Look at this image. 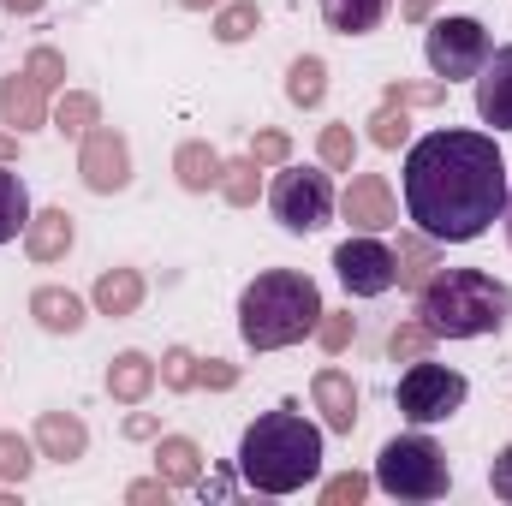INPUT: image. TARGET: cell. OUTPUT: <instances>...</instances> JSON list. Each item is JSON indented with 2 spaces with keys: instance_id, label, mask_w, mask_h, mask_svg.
<instances>
[{
  "instance_id": "cell-1",
  "label": "cell",
  "mask_w": 512,
  "mask_h": 506,
  "mask_svg": "<svg viewBox=\"0 0 512 506\" xmlns=\"http://www.w3.org/2000/svg\"><path fill=\"white\" fill-rule=\"evenodd\" d=\"M405 215L435 245H471L507 215V155L495 131L441 126L405 143Z\"/></svg>"
},
{
  "instance_id": "cell-2",
  "label": "cell",
  "mask_w": 512,
  "mask_h": 506,
  "mask_svg": "<svg viewBox=\"0 0 512 506\" xmlns=\"http://www.w3.org/2000/svg\"><path fill=\"white\" fill-rule=\"evenodd\" d=\"M322 447L328 429L310 423L292 399H280L274 411H262L239 435V477L256 495H298L322 477Z\"/></svg>"
},
{
  "instance_id": "cell-3",
  "label": "cell",
  "mask_w": 512,
  "mask_h": 506,
  "mask_svg": "<svg viewBox=\"0 0 512 506\" xmlns=\"http://www.w3.org/2000/svg\"><path fill=\"white\" fill-rule=\"evenodd\" d=\"M411 316L435 340H483L512 322V286L489 268H435L411 292Z\"/></svg>"
},
{
  "instance_id": "cell-4",
  "label": "cell",
  "mask_w": 512,
  "mask_h": 506,
  "mask_svg": "<svg viewBox=\"0 0 512 506\" xmlns=\"http://www.w3.org/2000/svg\"><path fill=\"white\" fill-rule=\"evenodd\" d=\"M322 310V286L304 268H262L239 292V340L251 352H286L316 334Z\"/></svg>"
},
{
  "instance_id": "cell-5",
  "label": "cell",
  "mask_w": 512,
  "mask_h": 506,
  "mask_svg": "<svg viewBox=\"0 0 512 506\" xmlns=\"http://www.w3.org/2000/svg\"><path fill=\"white\" fill-rule=\"evenodd\" d=\"M376 489L393 501H441L453 489V465L447 453L429 441V429H411V435H393L382 453H376Z\"/></svg>"
},
{
  "instance_id": "cell-6",
  "label": "cell",
  "mask_w": 512,
  "mask_h": 506,
  "mask_svg": "<svg viewBox=\"0 0 512 506\" xmlns=\"http://www.w3.org/2000/svg\"><path fill=\"white\" fill-rule=\"evenodd\" d=\"M268 215H274V221H280V233H292V239L322 233V227L340 215L334 173H328L322 161H316V167H298V161L274 167V185H268Z\"/></svg>"
},
{
  "instance_id": "cell-7",
  "label": "cell",
  "mask_w": 512,
  "mask_h": 506,
  "mask_svg": "<svg viewBox=\"0 0 512 506\" xmlns=\"http://www.w3.org/2000/svg\"><path fill=\"white\" fill-rule=\"evenodd\" d=\"M465 399H471L465 370L435 364V358L405 364V376H399V387H393V405H399V417H405L411 429H435V423L459 417V411H465Z\"/></svg>"
},
{
  "instance_id": "cell-8",
  "label": "cell",
  "mask_w": 512,
  "mask_h": 506,
  "mask_svg": "<svg viewBox=\"0 0 512 506\" xmlns=\"http://www.w3.org/2000/svg\"><path fill=\"white\" fill-rule=\"evenodd\" d=\"M489 54H495V42H489V24H483V18H465V12L429 18L423 60H429V72H435L441 84H471Z\"/></svg>"
},
{
  "instance_id": "cell-9",
  "label": "cell",
  "mask_w": 512,
  "mask_h": 506,
  "mask_svg": "<svg viewBox=\"0 0 512 506\" xmlns=\"http://www.w3.org/2000/svg\"><path fill=\"white\" fill-rule=\"evenodd\" d=\"M334 274L346 286V298H382L399 286V262H393V245H382L376 233H352L334 245Z\"/></svg>"
},
{
  "instance_id": "cell-10",
  "label": "cell",
  "mask_w": 512,
  "mask_h": 506,
  "mask_svg": "<svg viewBox=\"0 0 512 506\" xmlns=\"http://www.w3.org/2000/svg\"><path fill=\"white\" fill-rule=\"evenodd\" d=\"M78 179H84V191H96V197H120L131 185V137L120 126H90L78 137Z\"/></svg>"
},
{
  "instance_id": "cell-11",
  "label": "cell",
  "mask_w": 512,
  "mask_h": 506,
  "mask_svg": "<svg viewBox=\"0 0 512 506\" xmlns=\"http://www.w3.org/2000/svg\"><path fill=\"white\" fill-rule=\"evenodd\" d=\"M340 221L352 233H387V227H399V197H393L387 173H352V185L340 191Z\"/></svg>"
},
{
  "instance_id": "cell-12",
  "label": "cell",
  "mask_w": 512,
  "mask_h": 506,
  "mask_svg": "<svg viewBox=\"0 0 512 506\" xmlns=\"http://www.w3.org/2000/svg\"><path fill=\"white\" fill-rule=\"evenodd\" d=\"M310 405L322 411V429H328V435H352L358 417H364V387L352 381V370L322 364V370L310 376Z\"/></svg>"
},
{
  "instance_id": "cell-13",
  "label": "cell",
  "mask_w": 512,
  "mask_h": 506,
  "mask_svg": "<svg viewBox=\"0 0 512 506\" xmlns=\"http://www.w3.org/2000/svg\"><path fill=\"white\" fill-rule=\"evenodd\" d=\"M48 114H54V102H48V90H42L24 66L0 78V126H6V131L30 137V131L48 126Z\"/></svg>"
},
{
  "instance_id": "cell-14",
  "label": "cell",
  "mask_w": 512,
  "mask_h": 506,
  "mask_svg": "<svg viewBox=\"0 0 512 506\" xmlns=\"http://www.w3.org/2000/svg\"><path fill=\"white\" fill-rule=\"evenodd\" d=\"M90 298H78L72 286H36L30 292V322L42 328V334H54V340H72V334H84L90 328Z\"/></svg>"
},
{
  "instance_id": "cell-15",
  "label": "cell",
  "mask_w": 512,
  "mask_h": 506,
  "mask_svg": "<svg viewBox=\"0 0 512 506\" xmlns=\"http://www.w3.org/2000/svg\"><path fill=\"white\" fill-rule=\"evenodd\" d=\"M471 84H477V120L495 131H512V42H501L483 60V72Z\"/></svg>"
},
{
  "instance_id": "cell-16",
  "label": "cell",
  "mask_w": 512,
  "mask_h": 506,
  "mask_svg": "<svg viewBox=\"0 0 512 506\" xmlns=\"http://www.w3.org/2000/svg\"><path fill=\"white\" fill-rule=\"evenodd\" d=\"M36 453L54 459V465H78L90 453V423L78 411H36V429H30Z\"/></svg>"
},
{
  "instance_id": "cell-17",
  "label": "cell",
  "mask_w": 512,
  "mask_h": 506,
  "mask_svg": "<svg viewBox=\"0 0 512 506\" xmlns=\"http://www.w3.org/2000/svg\"><path fill=\"white\" fill-rule=\"evenodd\" d=\"M143 298H149V280H143V268H131V262L102 268V274H96V286H90V310H96V316H114V322L137 316V310H143Z\"/></svg>"
},
{
  "instance_id": "cell-18",
  "label": "cell",
  "mask_w": 512,
  "mask_h": 506,
  "mask_svg": "<svg viewBox=\"0 0 512 506\" xmlns=\"http://www.w3.org/2000/svg\"><path fill=\"white\" fill-rule=\"evenodd\" d=\"M221 173H227V155H221L209 137H185V143L173 149V179H179V191L209 197V191H221Z\"/></svg>"
},
{
  "instance_id": "cell-19",
  "label": "cell",
  "mask_w": 512,
  "mask_h": 506,
  "mask_svg": "<svg viewBox=\"0 0 512 506\" xmlns=\"http://www.w3.org/2000/svg\"><path fill=\"white\" fill-rule=\"evenodd\" d=\"M72 245H78V221H72L66 209H36V215H30V227H24V256H30L36 268L66 262Z\"/></svg>"
},
{
  "instance_id": "cell-20",
  "label": "cell",
  "mask_w": 512,
  "mask_h": 506,
  "mask_svg": "<svg viewBox=\"0 0 512 506\" xmlns=\"http://www.w3.org/2000/svg\"><path fill=\"white\" fill-rule=\"evenodd\" d=\"M102 387H108V399L114 405H143L155 387H161V370H155V358L149 352H114L108 358V376H102Z\"/></svg>"
},
{
  "instance_id": "cell-21",
  "label": "cell",
  "mask_w": 512,
  "mask_h": 506,
  "mask_svg": "<svg viewBox=\"0 0 512 506\" xmlns=\"http://www.w3.org/2000/svg\"><path fill=\"white\" fill-rule=\"evenodd\" d=\"M155 477L167 489H197L203 483V447L191 435H155Z\"/></svg>"
},
{
  "instance_id": "cell-22",
  "label": "cell",
  "mask_w": 512,
  "mask_h": 506,
  "mask_svg": "<svg viewBox=\"0 0 512 506\" xmlns=\"http://www.w3.org/2000/svg\"><path fill=\"white\" fill-rule=\"evenodd\" d=\"M286 102L304 108V114L328 102V60H322V54H298V60L286 66Z\"/></svg>"
},
{
  "instance_id": "cell-23",
  "label": "cell",
  "mask_w": 512,
  "mask_h": 506,
  "mask_svg": "<svg viewBox=\"0 0 512 506\" xmlns=\"http://www.w3.org/2000/svg\"><path fill=\"white\" fill-rule=\"evenodd\" d=\"M30 185H24V173L18 167H6L0 161V245H12V239H24V227H30Z\"/></svg>"
},
{
  "instance_id": "cell-24",
  "label": "cell",
  "mask_w": 512,
  "mask_h": 506,
  "mask_svg": "<svg viewBox=\"0 0 512 506\" xmlns=\"http://www.w3.org/2000/svg\"><path fill=\"white\" fill-rule=\"evenodd\" d=\"M393 262H399V286H405V292H417V286L441 268V245H435L429 233H399Z\"/></svg>"
},
{
  "instance_id": "cell-25",
  "label": "cell",
  "mask_w": 512,
  "mask_h": 506,
  "mask_svg": "<svg viewBox=\"0 0 512 506\" xmlns=\"http://www.w3.org/2000/svg\"><path fill=\"white\" fill-rule=\"evenodd\" d=\"M393 0H322V24L334 36H370L376 24L387 18Z\"/></svg>"
},
{
  "instance_id": "cell-26",
  "label": "cell",
  "mask_w": 512,
  "mask_h": 506,
  "mask_svg": "<svg viewBox=\"0 0 512 506\" xmlns=\"http://www.w3.org/2000/svg\"><path fill=\"white\" fill-rule=\"evenodd\" d=\"M209 30H215L221 48H239V42H251L256 30H262V6L256 0H221L215 18H209Z\"/></svg>"
},
{
  "instance_id": "cell-27",
  "label": "cell",
  "mask_w": 512,
  "mask_h": 506,
  "mask_svg": "<svg viewBox=\"0 0 512 506\" xmlns=\"http://www.w3.org/2000/svg\"><path fill=\"white\" fill-rule=\"evenodd\" d=\"M48 126L60 131V137H72V143H78L90 126H102V102H96L90 90H60V102H54Z\"/></svg>"
},
{
  "instance_id": "cell-28",
  "label": "cell",
  "mask_w": 512,
  "mask_h": 506,
  "mask_svg": "<svg viewBox=\"0 0 512 506\" xmlns=\"http://www.w3.org/2000/svg\"><path fill=\"white\" fill-rule=\"evenodd\" d=\"M36 441L30 435H18V429H0V483L6 489H24L30 477H36Z\"/></svg>"
},
{
  "instance_id": "cell-29",
  "label": "cell",
  "mask_w": 512,
  "mask_h": 506,
  "mask_svg": "<svg viewBox=\"0 0 512 506\" xmlns=\"http://www.w3.org/2000/svg\"><path fill=\"white\" fill-rule=\"evenodd\" d=\"M316 161H322L328 173H358V131L346 126V120L322 126L316 131Z\"/></svg>"
},
{
  "instance_id": "cell-30",
  "label": "cell",
  "mask_w": 512,
  "mask_h": 506,
  "mask_svg": "<svg viewBox=\"0 0 512 506\" xmlns=\"http://www.w3.org/2000/svg\"><path fill=\"white\" fill-rule=\"evenodd\" d=\"M364 137L376 143V149H405L411 143V108H399V102H376V114L364 120Z\"/></svg>"
},
{
  "instance_id": "cell-31",
  "label": "cell",
  "mask_w": 512,
  "mask_h": 506,
  "mask_svg": "<svg viewBox=\"0 0 512 506\" xmlns=\"http://www.w3.org/2000/svg\"><path fill=\"white\" fill-rule=\"evenodd\" d=\"M447 90L453 84H441V78H387L382 84V102H399V108H441L447 102Z\"/></svg>"
},
{
  "instance_id": "cell-32",
  "label": "cell",
  "mask_w": 512,
  "mask_h": 506,
  "mask_svg": "<svg viewBox=\"0 0 512 506\" xmlns=\"http://www.w3.org/2000/svg\"><path fill=\"white\" fill-rule=\"evenodd\" d=\"M155 370H161V387H167V393H197V370H203V358H197L191 346H167V352L155 358Z\"/></svg>"
},
{
  "instance_id": "cell-33",
  "label": "cell",
  "mask_w": 512,
  "mask_h": 506,
  "mask_svg": "<svg viewBox=\"0 0 512 506\" xmlns=\"http://www.w3.org/2000/svg\"><path fill=\"white\" fill-rule=\"evenodd\" d=\"M256 191H262V167H256L251 155H233L227 173H221V197H227L233 209H251Z\"/></svg>"
},
{
  "instance_id": "cell-34",
  "label": "cell",
  "mask_w": 512,
  "mask_h": 506,
  "mask_svg": "<svg viewBox=\"0 0 512 506\" xmlns=\"http://www.w3.org/2000/svg\"><path fill=\"white\" fill-rule=\"evenodd\" d=\"M310 340H316L328 358H340V352L358 340V316H352V310H322V322H316V334H310Z\"/></svg>"
},
{
  "instance_id": "cell-35",
  "label": "cell",
  "mask_w": 512,
  "mask_h": 506,
  "mask_svg": "<svg viewBox=\"0 0 512 506\" xmlns=\"http://www.w3.org/2000/svg\"><path fill=\"white\" fill-rule=\"evenodd\" d=\"M429 346H435V334H429L417 316L387 334V358H393V364H417V358H429Z\"/></svg>"
},
{
  "instance_id": "cell-36",
  "label": "cell",
  "mask_w": 512,
  "mask_h": 506,
  "mask_svg": "<svg viewBox=\"0 0 512 506\" xmlns=\"http://www.w3.org/2000/svg\"><path fill=\"white\" fill-rule=\"evenodd\" d=\"M370 489H376V471H340V477L322 483L316 501L322 506H358V501H370Z\"/></svg>"
},
{
  "instance_id": "cell-37",
  "label": "cell",
  "mask_w": 512,
  "mask_h": 506,
  "mask_svg": "<svg viewBox=\"0 0 512 506\" xmlns=\"http://www.w3.org/2000/svg\"><path fill=\"white\" fill-rule=\"evenodd\" d=\"M245 155H251L262 173H274V167H286V161H292V137H286L280 126H256V131H251V149H245Z\"/></svg>"
},
{
  "instance_id": "cell-38",
  "label": "cell",
  "mask_w": 512,
  "mask_h": 506,
  "mask_svg": "<svg viewBox=\"0 0 512 506\" xmlns=\"http://www.w3.org/2000/svg\"><path fill=\"white\" fill-rule=\"evenodd\" d=\"M24 72H30L48 96H54V90H66V54H60V48H48V42H36V48L24 54Z\"/></svg>"
},
{
  "instance_id": "cell-39",
  "label": "cell",
  "mask_w": 512,
  "mask_h": 506,
  "mask_svg": "<svg viewBox=\"0 0 512 506\" xmlns=\"http://www.w3.org/2000/svg\"><path fill=\"white\" fill-rule=\"evenodd\" d=\"M197 387H209V393H233V387H239V364H227V358H203Z\"/></svg>"
},
{
  "instance_id": "cell-40",
  "label": "cell",
  "mask_w": 512,
  "mask_h": 506,
  "mask_svg": "<svg viewBox=\"0 0 512 506\" xmlns=\"http://www.w3.org/2000/svg\"><path fill=\"white\" fill-rule=\"evenodd\" d=\"M120 435H126V441H155V435H161V417H155V411H137V405H126Z\"/></svg>"
},
{
  "instance_id": "cell-41",
  "label": "cell",
  "mask_w": 512,
  "mask_h": 506,
  "mask_svg": "<svg viewBox=\"0 0 512 506\" xmlns=\"http://www.w3.org/2000/svg\"><path fill=\"white\" fill-rule=\"evenodd\" d=\"M489 489H495V501L512 506V441L495 453V465H489Z\"/></svg>"
},
{
  "instance_id": "cell-42",
  "label": "cell",
  "mask_w": 512,
  "mask_h": 506,
  "mask_svg": "<svg viewBox=\"0 0 512 506\" xmlns=\"http://www.w3.org/2000/svg\"><path fill=\"white\" fill-rule=\"evenodd\" d=\"M167 495H173V489H167V483H161V477H137V483H126V501L131 506H167Z\"/></svg>"
},
{
  "instance_id": "cell-43",
  "label": "cell",
  "mask_w": 512,
  "mask_h": 506,
  "mask_svg": "<svg viewBox=\"0 0 512 506\" xmlns=\"http://www.w3.org/2000/svg\"><path fill=\"white\" fill-rule=\"evenodd\" d=\"M435 6H441V0H399V18H405V24H429Z\"/></svg>"
},
{
  "instance_id": "cell-44",
  "label": "cell",
  "mask_w": 512,
  "mask_h": 506,
  "mask_svg": "<svg viewBox=\"0 0 512 506\" xmlns=\"http://www.w3.org/2000/svg\"><path fill=\"white\" fill-rule=\"evenodd\" d=\"M42 6H48V0H0V12H6V18H36Z\"/></svg>"
},
{
  "instance_id": "cell-45",
  "label": "cell",
  "mask_w": 512,
  "mask_h": 506,
  "mask_svg": "<svg viewBox=\"0 0 512 506\" xmlns=\"http://www.w3.org/2000/svg\"><path fill=\"white\" fill-rule=\"evenodd\" d=\"M18 143H24V137H18V131H0V161H6V167H12V161H18Z\"/></svg>"
},
{
  "instance_id": "cell-46",
  "label": "cell",
  "mask_w": 512,
  "mask_h": 506,
  "mask_svg": "<svg viewBox=\"0 0 512 506\" xmlns=\"http://www.w3.org/2000/svg\"><path fill=\"white\" fill-rule=\"evenodd\" d=\"M179 6H185V12H215L221 0H179Z\"/></svg>"
},
{
  "instance_id": "cell-47",
  "label": "cell",
  "mask_w": 512,
  "mask_h": 506,
  "mask_svg": "<svg viewBox=\"0 0 512 506\" xmlns=\"http://www.w3.org/2000/svg\"><path fill=\"white\" fill-rule=\"evenodd\" d=\"M501 221H507V245H512V191H507V215Z\"/></svg>"
}]
</instances>
